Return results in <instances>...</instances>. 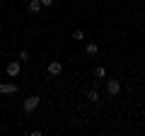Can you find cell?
I'll return each mask as SVG.
<instances>
[{"label":"cell","instance_id":"52a82bcc","mask_svg":"<svg viewBox=\"0 0 145 136\" xmlns=\"http://www.w3.org/2000/svg\"><path fill=\"white\" fill-rule=\"evenodd\" d=\"M41 7H44V5H41V0H29V12H34V15H36Z\"/></svg>","mask_w":145,"mask_h":136},{"label":"cell","instance_id":"3957f363","mask_svg":"<svg viewBox=\"0 0 145 136\" xmlns=\"http://www.w3.org/2000/svg\"><path fill=\"white\" fill-rule=\"evenodd\" d=\"M5 71H7V75H10V78H17V75H20V71H22V61H10Z\"/></svg>","mask_w":145,"mask_h":136},{"label":"cell","instance_id":"8fae6325","mask_svg":"<svg viewBox=\"0 0 145 136\" xmlns=\"http://www.w3.org/2000/svg\"><path fill=\"white\" fill-rule=\"evenodd\" d=\"M20 61H29V51H20Z\"/></svg>","mask_w":145,"mask_h":136},{"label":"cell","instance_id":"7a4b0ae2","mask_svg":"<svg viewBox=\"0 0 145 136\" xmlns=\"http://www.w3.org/2000/svg\"><path fill=\"white\" fill-rule=\"evenodd\" d=\"M106 92L111 95V97H116V95L121 92V80H116V78L106 80Z\"/></svg>","mask_w":145,"mask_h":136},{"label":"cell","instance_id":"30bf717a","mask_svg":"<svg viewBox=\"0 0 145 136\" xmlns=\"http://www.w3.org/2000/svg\"><path fill=\"white\" fill-rule=\"evenodd\" d=\"M94 75H97V78H106V71H104V66H97V68H94Z\"/></svg>","mask_w":145,"mask_h":136},{"label":"cell","instance_id":"9c48e42d","mask_svg":"<svg viewBox=\"0 0 145 136\" xmlns=\"http://www.w3.org/2000/svg\"><path fill=\"white\" fill-rule=\"evenodd\" d=\"M72 39H75V42H82V39H85V32L82 29H75V32H72Z\"/></svg>","mask_w":145,"mask_h":136},{"label":"cell","instance_id":"277c9868","mask_svg":"<svg viewBox=\"0 0 145 136\" xmlns=\"http://www.w3.org/2000/svg\"><path fill=\"white\" fill-rule=\"evenodd\" d=\"M46 71H48V75H53V78H56V75L63 73V63H61V61H51V63L46 66Z\"/></svg>","mask_w":145,"mask_h":136},{"label":"cell","instance_id":"6da1fadb","mask_svg":"<svg viewBox=\"0 0 145 136\" xmlns=\"http://www.w3.org/2000/svg\"><path fill=\"white\" fill-rule=\"evenodd\" d=\"M39 102H41V97H36V95H29V97L24 100V105H22V110L29 114V112H34L36 107H39Z\"/></svg>","mask_w":145,"mask_h":136},{"label":"cell","instance_id":"8992f818","mask_svg":"<svg viewBox=\"0 0 145 136\" xmlns=\"http://www.w3.org/2000/svg\"><path fill=\"white\" fill-rule=\"evenodd\" d=\"M85 51H87V56H97V53H99V46H97L94 42H89L87 46H85Z\"/></svg>","mask_w":145,"mask_h":136},{"label":"cell","instance_id":"7c38bea8","mask_svg":"<svg viewBox=\"0 0 145 136\" xmlns=\"http://www.w3.org/2000/svg\"><path fill=\"white\" fill-rule=\"evenodd\" d=\"M41 5H44V7H51V5H53V0H41Z\"/></svg>","mask_w":145,"mask_h":136},{"label":"cell","instance_id":"5b68a950","mask_svg":"<svg viewBox=\"0 0 145 136\" xmlns=\"http://www.w3.org/2000/svg\"><path fill=\"white\" fill-rule=\"evenodd\" d=\"M17 83H0V95H15Z\"/></svg>","mask_w":145,"mask_h":136},{"label":"cell","instance_id":"ba28073f","mask_svg":"<svg viewBox=\"0 0 145 136\" xmlns=\"http://www.w3.org/2000/svg\"><path fill=\"white\" fill-rule=\"evenodd\" d=\"M87 100H92V102H99V92H97V88H92L87 92Z\"/></svg>","mask_w":145,"mask_h":136}]
</instances>
